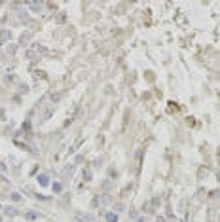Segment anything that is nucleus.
I'll list each match as a JSON object with an SVG mask.
<instances>
[{
    "label": "nucleus",
    "instance_id": "nucleus-6",
    "mask_svg": "<svg viewBox=\"0 0 220 222\" xmlns=\"http://www.w3.org/2000/svg\"><path fill=\"white\" fill-rule=\"evenodd\" d=\"M59 99H61V93H53V95H51V101L53 103H57Z\"/></svg>",
    "mask_w": 220,
    "mask_h": 222
},
{
    "label": "nucleus",
    "instance_id": "nucleus-1",
    "mask_svg": "<svg viewBox=\"0 0 220 222\" xmlns=\"http://www.w3.org/2000/svg\"><path fill=\"white\" fill-rule=\"evenodd\" d=\"M76 218H78V220H82V222H93L91 214H85V213H82V211H78V213H76Z\"/></svg>",
    "mask_w": 220,
    "mask_h": 222
},
{
    "label": "nucleus",
    "instance_id": "nucleus-4",
    "mask_svg": "<svg viewBox=\"0 0 220 222\" xmlns=\"http://www.w3.org/2000/svg\"><path fill=\"white\" fill-rule=\"evenodd\" d=\"M28 8L31 10H40L42 4H38V2H28Z\"/></svg>",
    "mask_w": 220,
    "mask_h": 222
},
{
    "label": "nucleus",
    "instance_id": "nucleus-3",
    "mask_svg": "<svg viewBox=\"0 0 220 222\" xmlns=\"http://www.w3.org/2000/svg\"><path fill=\"white\" fill-rule=\"evenodd\" d=\"M106 220L108 222H118V216L114 213H106Z\"/></svg>",
    "mask_w": 220,
    "mask_h": 222
},
{
    "label": "nucleus",
    "instance_id": "nucleus-11",
    "mask_svg": "<svg viewBox=\"0 0 220 222\" xmlns=\"http://www.w3.org/2000/svg\"><path fill=\"white\" fill-rule=\"evenodd\" d=\"M0 209H2V207H0Z\"/></svg>",
    "mask_w": 220,
    "mask_h": 222
},
{
    "label": "nucleus",
    "instance_id": "nucleus-2",
    "mask_svg": "<svg viewBox=\"0 0 220 222\" xmlns=\"http://www.w3.org/2000/svg\"><path fill=\"white\" fill-rule=\"evenodd\" d=\"M38 182H40L42 186H48V184H49V178H48V175H40V177H38Z\"/></svg>",
    "mask_w": 220,
    "mask_h": 222
},
{
    "label": "nucleus",
    "instance_id": "nucleus-7",
    "mask_svg": "<svg viewBox=\"0 0 220 222\" xmlns=\"http://www.w3.org/2000/svg\"><path fill=\"white\" fill-rule=\"evenodd\" d=\"M12 199H13V201H19V199H21V196L17 194V192H13V194H12Z\"/></svg>",
    "mask_w": 220,
    "mask_h": 222
},
{
    "label": "nucleus",
    "instance_id": "nucleus-5",
    "mask_svg": "<svg viewBox=\"0 0 220 222\" xmlns=\"http://www.w3.org/2000/svg\"><path fill=\"white\" fill-rule=\"evenodd\" d=\"M8 38H10V33H8V31H4V33L0 34V42H4V40H8Z\"/></svg>",
    "mask_w": 220,
    "mask_h": 222
},
{
    "label": "nucleus",
    "instance_id": "nucleus-9",
    "mask_svg": "<svg viewBox=\"0 0 220 222\" xmlns=\"http://www.w3.org/2000/svg\"><path fill=\"white\" fill-rule=\"evenodd\" d=\"M137 222H146V220H144V218H139V220H137Z\"/></svg>",
    "mask_w": 220,
    "mask_h": 222
},
{
    "label": "nucleus",
    "instance_id": "nucleus-10",
    "mask_svg": "<svg viewBox=\"0 0 220 222\" xmlns=\"http://www.w3.org/2000/svg\"><path fill=\"white\" fill-rule=\"evenodd\" d=\"M0 222H2V216H0Z\"/></svg>",
    "mask_w": 220,
    "mask_h": 222
},
{
    "label": "nucleus",
    "instance_id": "nucleus-8",
    "mask_svg": "<svg viewBox=\"0 0 220 222\" xmlns=\"http://www.w3.org/2000/svg\"><path fill=\"white\" fill-rule=\"evenodd\" d=\"M27 218H28V220H34V218H38V214H34V213H27Z\"/></svg>",
    "mask_w": 220,
    "mask_h": 222
}]
</instances>
